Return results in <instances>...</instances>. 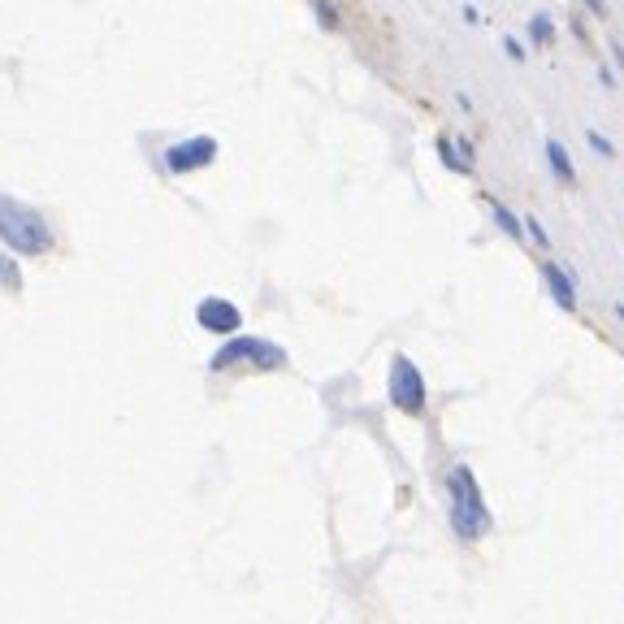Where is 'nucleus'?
Returning a JSON list of instances; mask_svg holds the SVG:
<instances>
[{"label":"nucleus","instance_id":"6e6552de","mask_svg":"<svg viewBox=\"0 0 624 624\" xmlns=\"http://www.w3.org/2000/svg\"><path fill=\"white\" fill-rule=\"evenodd\" d=\"M546 148V165H551V174H555V182H564V187H577V165H572V156H568V148H564V139H546L542 143Z\"/></svg>","mask_w":624,"mask_h":624},{"label":"nucleus","instance_id":"423d86ee","mask_svg":"<svg viewBox=\"0 0 624 624\" xmlns=\"http://www.w3.org/2000/svg\"><path fill=\"white\" fill-rule=\"evenodd\" d=\"M195 321H200V330H208V334H239L243 312H239V304H230V299L208 295L195 304Z\"/></svg>","mask_w":624,"mask_h":624},{"label":"nucleus","instance_id":"6ab92c4d","mask_svg":"<svg viewBox=\"0 0 624 624\" xmlns=\"http://www.w3.org/2000/svg\"><path fill=\"white\" fill-rule=\"evenodd\" d=\"M581 5H585V9H590V13H594V18H607V0H581Z\"/></svg>","mask_w":624,"mask_h":624},{"label":"nucleus","instance_id":"20e7f679","mask_svg":"<svg viewBox=\"0 0 624 624\" xmlns=\"http://www.w3.org/2000/svg\"><path fill=\"white\" fill-rule=\"evenodd\" d=\"M230 364H252V369H282L286 364V351L278 343H269V338H230L226 347L217 351L213 360H208V369L213 373H226Z\"/></svg>","mask_w":624,"mask_h":624},{"label":"nucleus","instance_id":"f3484780","mask_svg":"<svg viewBox=\"0 0 624 624\" xmlns=\"http://www.w3.org/2000/svg\"><path fill=\"white\" fill-rule=\"evenodd\" d=\"M0 278H5L9 286H18V269H13V265H9V260H5V256H0Z\"/></svg>","mask_w":624,"mask_h":624},{"label":"nucleus","instance_id":"4468645a","mask_svg":"<svg viewBox=\"0 0 624 624\" xmlns=\"http://www.w3.org/2000/svg\"><path fill=\"white\" fill-rule=\"evenodd\" d=\"M520 226H525V239H533V243H538V247H551V234H546V230H542V221H538V217H533V213H529L525 221H520Z\"/></svg>","mask_w":624,"mask_h":624},{"label":"nucleus","instance_id":"0eeeda50","mask_svg":"<svg viewBox=\"0 0 624 624\" xmlns=\"http://www.w3.org/2000/svg\"><path fill=\"white\" fill-rule=\"evenodd\" d=\"M542 282H546V291H551V299L564 312H577V273L564 269V265H555V260H546L542 265Z\"/></svg>","mask_w":624,"mask_h":624},{"label":"nucleus","instance_id":"9d476101","mask_svg":"<svg viewBox=\"0 0 624 624\" xmlns=\"http://www.w3.org/2000/svg\"><path fill=\"white\" fill-rule=\"evenodd\" d=\"M529 39H533L538 48H551V44H555V18H551L546 9H538V13L529 18Z\"/></svg>","mask_w":624,"mask_h":624},{"label":"nucleus","instance_id":"a211bd4d","mask_svg":"<svg viewBox=\"0 0 624 624\" xmlns=\"http://www.w3.org/2000/svg\"><path fill=\"white\" fill-rule=\"evenodd\" d=\"M455 148H460L464 165H473V161H477V152H473V143H468V139H455Z\"/></svg>","mask_w":624,"mask_h":624},{"label":"nucleus","instance_id":"f8f14e48","mask_svg":"<svg viewBox=\"0 0 624 624\" xmlns=\"http://www.w3.org/2000/svg\"><path fill=\"white\" fill-rule=\"evenodd\" d=\"M312 13H317V22L325 26V31H338L343 26V18H338V9H334V0H308Z\"/></svg>","mask_w":624,"mask_h":624},{"label":"nucleus","instance_id":"7ed1b4c3","mask_svg":"<svg viewBox=\"0 0 624 624\" xmlns=\"http://www.w3.org/2000/svg\"><path fill=\"white\" fill-rule=\"evenodd\" d=\"M386 395H390V403H395V408H399L403 416H421V412H425V399H429L425 373L416 369V360H412V356H403V351H395V356H390Z\"/></svg>","mask_w":624,"mask_h":624},{"label":"nucleus","instance_id":"ddd939ff","mask_svg":"<svg viewBox=\"0 0 624 624\" xmlns=\"http://www.w3.org/2000/svg\"><path fill=\"white\" fill-rule=\"evenodd\" d=\"M585 143H590V148H594L598 156H603V161H611V156H616V143H611V139L603 135V130H594V126L585 130Z\"/></svg>","mask_w":624,"mask_h":624},{"label":"nucleus","instance_id":"1a4fd4ad","mask_svg":"<svg viewBox=\"0 0 624 624\" xmlns=\"http://www.w3.org/2000/svg\"><path fill=\"white\" fill-rule=\"evenodd\" d=\"M486 208H490L494 226H499V230H503L512 243H520V247H525V226H520V217L512 213V208H507L503 200H494V195H486Z\"/></svg>","mask_w":624,"mask_h":624},{"label":"nucleus","instance_id":"aec40b11","mask_svg":"<svg viewBox=\"0 0 624 624\" xmlns=\"http://www.w3.org/2000/svg\"><path fill=\"white\" fill-rule=\"evenodd\" d=\"M598 83H603V87H616V74H611L607 65H603V70H598Z\"/></svg>","mask_w":624,"mask_h":624},{"label":"nucleus","instance_id":"f257e3e1","mask_svg":"<svg viewBox=\"0 0 624 624\" xmlns=\"http://www.w3.org/2000/svg\"><path fill=\"white\" fill-rule=\"evenodd\" d=\"M447 499H451V529L460 533L464 542L486 538L490 533V507H486V494H481L468 464H455L447 473Z\"/></svg>","mask_w":624,"mask_h":624},{"label":"nucleus","instance_id":"412c9836","mask_svg":"<svg viewBox=\"0 0 624 624\" xmlns=\"http://www.w3.org/2000/svg\"><path fill=\"white\" fill-rule=\"evenodd\" d=\"M611 312H616V321H624V304H616V308H611Z\"/></svg>","mask_w":624,"mask_h":624},{"label":"nucleus","instance_id":"f03ea898","mask_svg":"<svg viewBox=\"0 0 624 624\" xmlns=\"http://www.w3.org/2000/svg\"><path fill=\"white\" fill-rule=\"evenodd\" d=\"M0 243L18 256H44L52 247V230L35 208H26L13 195H0Z\"/></svg>","mask_w":624,"mask_h":624},{"label":"nucleus","instance_id":"dca6fc26","mask_svg":"<svg viewBox=\"0 0 624 624\" xmlns=\"http://www.w3.org/2000/svg\"><path fill=\"white\" fill-rule=\"evenodd\" d=\"M607 52H611V61H616L620 74H624V44H620V39H607Z\"/></svg>","mask_w":624,"mask_h":624},{"label":"nucleus","instance_id":"39448f33","mask_svg":"<svg viewBox=\"0 0 624 624\" xmlns=\"http://www.w3.org/2000/svg\"><path fill=\"white\" fill-rule=\"evenodd\" d=\"M217 161V139L213 135H195L182 143H169L165 148V169L169 174H195V169H208Z\"/></svg>","mask_w":624,"mask_h":624},{"label":"nucleus","instance_id":"2eb2a0df","mask_svg":"<svg viewBox=\"0 0 624 624\" xmlns=\"http://www.w3.org/2000/svg\"><path fill=\"white\" fill-rule=\"evenodd\" d=\"M503 52H507V61H525V44H520L516 35H503Z\"/></svg>","mask_w":624,"mask_h":624},{"label":"nucleus","instance_id":"9b49d317","mask_svg":"<svg viewBox=\"0 0 624 624\" xmlns=\"http://www.w3.org/2000/svg\"><path fill=\"white\" fill-rule=\"evenodd\" d=\"M438 156H442V165H447L451 174H473V165H464V156H460V148H455L451 135L438 139Z\"/></svg>","mask_w":624,"mask_h":624}]
</instances>
